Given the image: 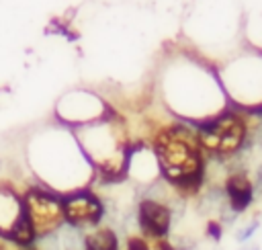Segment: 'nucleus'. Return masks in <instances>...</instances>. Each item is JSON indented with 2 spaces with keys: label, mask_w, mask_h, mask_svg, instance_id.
Listing matches in <instances>:
<instances>
[{
  "label": "nucleus",
  "mask_w": 262,
  "mask_h": 250,
  "mask_svg": "<svg viewBox=\"0 0 262 250\" xmlns=\"http://www.w3.org/2000/svg\"><path fill=\"white\" fill-rule=\"evenodd\" d=\"M23 213V201L12 193H0V238L16 223Z\"/></svg>",
  "instance_id": "obj_8"
},
{
  "label": "nucleus",
  "mask_w": 262,
  "mask_h": 250,
  "mask_svg": "<svg viewBox=\"0 0 262 250\" xmlns=\"http://www.w3.org/2000/svg\"><path fill=\"white\" fill-rule=\"evenodd\" d=\"M151 250H178V248L172 246V244L166 242V240H160V242H156V246H151Z\"/></svg>",
  "instance_id": "obj_13"
},
{
  "label": "nucleus",
  "mask_w": 262,
  "mask_h": 250,
  "mask_svg": "<svg viewBox=\"0 0 262 250\" xmlns=\"http://www.w3.org/2000/svg\"><path fill=\"white\" fill-rule=\"evenodd\" d=\"M61 209H63V223H68L72 230L96 227L104 217L102 201L94 193L84 189L61 197Z\"/></svg>",
  "instance_id": "obj_4"
},
{
  "label": "nucleus",
  "mask_w": 262,
  "mask_h": 250,
  "mask_svg": "<svg viewBox=\"0 0 262 250\" xmlns=\"http://www.w3.org/2000/svg\"><path fill=\"white\" fill-rule=\"evenodd\" d=\"M82 250H121L119 236L111 227H96L84 236Z\"/></svg>",
  "instance_id": "obj_9"
},
{
  "label": "nucleus",
  "mask_w": 262,
  "mask_h": 250,
  "mask_svg": "<svg viewBox=\"0 0 262 250\" xmlns=\"http://www.w3.org/2000/svg\"><path fill=\"white\" fill-rule=\"evenodd\" d=\"M205 232H207V236H209L213 242H221V238H223V227H221L219 221H209Z\"/></svg>",
  "instance_id": "obj_12"
},
{
  "label": "nucleus",
  "mask_w": 262,
  "mask_h": 250,
  "mask_svg": "<svg viewBox=\"0 0 262 250\" xmlns=\"http://www.w3.org/2000/svg\"><path fill=\"white\" fill-rule=\"evenodd\" d=\"M225 193H227L229 205L235 213L246 211L254 199V186L246 174H231L225 182Z\"/></svg>",
  "instance_id": "obj_6"
},
{
  "label": "nucleus",
  "mask_w": 262,
  "mask_h": 250,
  "mask_svg": "<svg viewBox=\"0 0 262 250\" xmlns=\"http://www.w3.org/2000/svg\"><path fill=\"white\" fill-rule=\"evenodd\" d=\"M258 227H260V221L258 219H254V221H250L246 227H242L237 234H235V238H237V242H248L256 232H258Z\"/></svg>",
  "instance_id": "obj_11"
},
{
  "label": "nucleus",
  "mask_w": 262,
  "mask_h": 250,
  "mask_svg": "<svg viewBox=\"0 0 262 250\" xmlns=\"http://www.w3.org/2000/svg\"><path fill=\"white\" fill-rule=\"evenodd\" d=\"M156 162L168 182L182 193H194L205 176L203 150L196 133L186 127H168L154 141Z\"/></svg>",
  "instance_id": "obj_1"
},
{
  "label": "nucleus",
  "mask_w": 262,
  "mask_h": 250,
  "mask_svg": "<svg viewBox=\"0 0 262 250\" xmlns=\"http://www.w3.org/2000/svg\"><path fill=\"white\" fill-rule=\"evenodd\" d=\"M2 240L16 246L18 250H31V248L37 246V234H35V227H33L31 219L27 217L25 209H23L20 217L16 219V223L2 236Z\"/></svg>",
  "instance_id": "obj_7"
},
{
  "label": "nucleus",
  "mask_w": 262,
  "mask_h": 250,
  "mask_svg": "<svg viewBox=\"0 0 262 250\" xmlns=\"http://www.w3.org/2000/svg\"><path fill=\"white\" fill-rule=\"evenodd\" d=\"M137 223L139 232L147 240H166L172 227V211L160 201L143 199L137 207Z\"/></svg>",
  "instance_id": "obj_5"
},
{
  "label": "nucleus",
  "mask_w": 262,
  "mask_h": 250,
  "mask_svg": "<svg viewBox=\"0 0 262 250\" xmlns=\"http://www.w3.org/2000/svg\"><path fill=\"white\" fill-rule=\"evenodd\" d=\"M31 250H39V248H37V246H35V248H31Z\"/></svg>",
  "instance_id": "obj_16"
},
{
  "label": "nucleus",
  "mask_w": 262,
  "mask_h": 250,
  "mask_svg": "<svg viewBox=\"0 0 262 250\" xmlns=\"http://www.w3.org/2000/svg\"><path fill=\"white\" fill-rule=\"evenodd\" d=\"M244 250H260L258 246H252V248H244Z\"/></svg>",
  "instance_id": "obj_14"
},
{
  "label": "nucleus",
  "mask_w": 262,
  "mask_h": 250,
  "mask_svg": "<svg viewBox=\"0 0 262 250\" xmlns=\"http://www.w3.org/2000/svg\"><path fill=\"white\" fill-rule=\"evenodd\" d=\"M0 250H6V248H4V244H2V242H0Z\"/></svg>",
  "instance_id": "obj_15"
},
{
  "label": "nucleus",
  "mask_w": 262,
  "mask_h": 250,
  "mask_svg": "<svg viewBox=\"0 0 262 250\" xmlns=\"http://www.w3.org/2000/svg\"><path fill=\"white\" fill-rule=\"evenodd\" d=\"M20 201H23V209H25L27 217L31 219V223L35 227L37 242L41 238L55 234L63 225L61 197H57L41 186H33L23 195Z\"/></svg>",
  "instance_id": "obj_3"
},
{
  "label": "nucleus",
  "mask_w": 262,
  "mask_h": 250,
  "mask_svg": "<svg viewBox=\"0 0 262 250\" xmlns=\"http://www.w3.org/2000/svg\"><path fill=\"white\" fill-rule=\"evenodd\" d=\"M125 250H151V244L143 236H129L127 244H125Z\"/></svg>",
  "instance_id": "obj_10"
},
{
  "label": "nucleus",
  "mask_w": 262,
  "mask_h": 250,
  "mask_svg": "<svg viewBox=\"0 0 262 250\" xmlns=\"http://www.w3.org/2000/svg\"><path fill=\"white\" fill-rule=\"evenodd\" d=\"M196 137L201 150L215 156H231L242 148L246 139V125L237 115L225 113L201 125Z\"/></svg>",
  "instance_id": "obj_2"
}]
</instances>
